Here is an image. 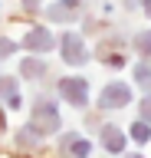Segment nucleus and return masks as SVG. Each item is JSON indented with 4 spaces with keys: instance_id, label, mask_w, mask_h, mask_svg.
Instances as JSON below:
<instances>
[{
    "instance_id": "obj_1",
    "label": "nucleus",
    "mask_w": 151,
    "mask_h": 158,
    "mask_svg": "<svg viewBox=\"0 0 151 158\" xmlns=\"http://www.w3.org/2000/svg\"><path fill=\"white\" fill-rule=\"evenodd\" d=\"M128 99V89H121V86H112L109 92H105V99H102V106H112V102H125Z\"/></svg>"
},
{
    "instance_id": "obj_2",
    "label": "nucleus",
    "mask_w": 151,
    "mask_h": 158,
    "mask_svg": "<svg viewBox=\"0 0 151 158\" xmlns=\"http://www.w3.org/2000/svg\"><path fill=\"white\" fill-rule=\"evenodd\" d=\"M62 92H66V96H72L76 99V102H82V96H85V86H82V82H66V86H62Z\"/></svg>"
},
{
    "instance_id": "obj_3",
    "label": "nucleus",
    "mask_w": 151,
    "mask_h": 158,
    "mask_svg": "<svg viewBox=\"0 0 151 158\" xmlns=\"http://www.w3.org/2000/svg\"><path fill=\"white\" fill-rule=\"evenodd\" d=\"M138 46L141 49H151V33H141V36H138Z\"/></svg>"
}]
</instances>
